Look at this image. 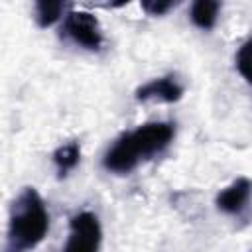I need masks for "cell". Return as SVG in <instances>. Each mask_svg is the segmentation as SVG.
Masks as SVG:
<instances>
[{"mask_svg": "<svg viewBox=\"0 0 252 252\" xmlns=\"http://www.w3.org/2000/svg\"><path fill=\"white\" fill-rule=\"evenodd\" d=\"M49 215L33 189H26L14 203V213L10 219L12 242L20 248L35 246L47 232Z\"/></svg>", "mask_w": 252, "mask_h": 252, "instance_id": "cell-1", "label": "cell"}, {"mask_svg": "<svg viewBox=\"0 0 252 252\" xmlns=\"http://www.w3.org/2000/svg\"><path fill=\"white\" fill-rule=\"evenodd\" d=\"M100 242L98 219L93 213H79L71 220V234L63 252H96Z\"/></svg>", "mask_w": 252, "mask_h": 252, "instance_id": "cell-2", "label": "cell"}, {"mask_svg": "<svg viewBox=\"0 0 252 252\" xmlns=\"http://www.w3.org/2000/svg\"><path fill=\"white\" fill-rule=\"evenodd\" d=\"M171 136H173V128L165 122L144 124L138 130L128 134L138 158H146V156H152V154L163 150L169 144Z\"/></svg>", "mask_w": 252, "mask_h": 252, "instance_id": "cell-3", "label": "cell"}, {"mask_svg": "<svg viewBox=\"0 0 252 252\" xmlns=\"http://www.w3.org/2000/svg\"><path fill=\"white\" fill-rule=\"evenodd\" d=\"M67 32L77 43L89 49H96L102 41L98 22L89 12H71L67 16Z\"/></svg>", "mask_w": 252, "mask_h": 252, "instance_id": "cell-4", "label": "cell"}, {"mask_svg": "<svg viewBox=\"0 0 252 252\" xmlns=\"http://www.w3.org/2000/svg\"><path fill=\"white\" fill-rule=\"evenodd\" d=\"M138 154L128 138V134H124L120 140H116V144L106 152L104 156V167L116 173H126L130 171L136 163H138Z\"/></svg>", "mask_w": 252, "mask_h": 252, "instance_id": "cell-5", "label": "cell"}, {"mask_svg": "<svg viewBox=\"0 0 252 252\" xmlns=\"http://www.w3.org/2000/svg\"><path fill=\"white\" fill-rule=\"evenodd\" d=\"M250 193H252V183L246 177H240L217 197V205L224 213H238L246 205Z\"/></svg>", "mask_w": 252, "mask_h": 252, "instance_id": "cell-6", "label": "cell"}, {"mask_svg": "<svg viewBox=\"0 0 252 252\" xmlns=\"http://www.w3.org/2000/svg\"><path fill=\"white\" fill-rule=\"evenodd\" d=\"M136 96L140 100H146V98H161V100H167V102H173L181 96V87L171 79V77H163V79H154L150 81L148 85L140 87Z\"/></svg>", "mask_w": 252, "mask_h": 252, "instance_id": "cell-7", "label": "cell"}, {"mask_svg": "<svg viewBox=\"0 0 252 252\" xmlns=\"http://www.w3.org/2000/svg\"><path fill=\"white\" fill-rule=\"evenodd\" d=\"M217 12H219V2H211V0H199L193 4L191 8V20L203 28L209 30L215 26L217 22Z\"/></svg>", "mask_w": 252, "mask_h": 252, "instance_id": "cell-8", "label": "cell"}, {"mask_svg": "<svg viewBox=\"0 0 252 252\" xmlns=\"http://www.w3.org/2000/svg\"><path fill=\"white\" fill-rule=\"evenodd\" d=\"M79 156H81L79 144L71 142V144H67V146H61V148L55 152V156H53L59 173H65V171L73 169V167L77 165V161H79Z\"/></svg>", "mask_w": 252, "mask_h": 252, "instance_id": "cell-9", "label": "cell"}, {"mask_svg": "<svg viewBox=\"0 0 252 252\" xmlns=\"http://www.w3.org/2000/svg\"><path fill=\"white\" fill-rule=\"evenodd\" d=\"M61 10H63L61 2H37L35 4V16H37L39 26H51L59 18Z\"/></svg>", "mask_w": 252, "mask_h": 252, "instance_id": "cell-10", "label": "cell"}, {"mask_svg": "<svg viewBox=\"0 0 252 252\" xmlns=\"http://www.w3.org/2000/svg\"><path fill=\"white\" fill-rule=\"evenodd\" d=\"M236 67L238 73L252 85V37L242 43V47L236 53Z\"/></svg>", "mask_w": 252, "mask_h": 252, "instance_id": "cell-11", "label": "cell"}, {"mask_svg": "<svg viewBox=\"0 0 252 252\" xmlns=\"http://www.w3.org/2000/svg\"><path fill=\"white\" fill-rule=\"evenodd\" d=\"M144 6V10H148L150 14H161V12H165V10H169L171 8V2H144L142 4Z\"/></svg>", "mask_w": 252, "mask_h": 252, "instance_id": "cell-12", "label": "cell"}]
</instances>
